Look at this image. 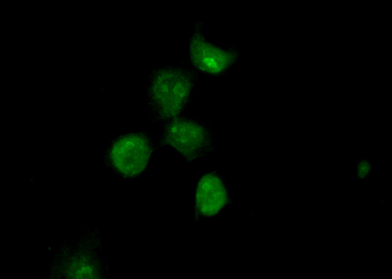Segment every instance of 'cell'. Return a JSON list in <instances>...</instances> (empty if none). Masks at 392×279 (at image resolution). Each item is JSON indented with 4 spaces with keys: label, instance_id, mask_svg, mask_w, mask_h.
Wrapping results in <instances>:
<instances>
[{
    "label": "cell",
    "instance_id": "5",
    "mask_svg": "<svg viewBox=\"0 0 392 279\" xmlns=\"http://www.w3.org/2000/svg\"><path fill=\"white\" fill-rule=\"evenodd\" d=\"M194 57L202 69L211 72H218L228 63L227 54L218 48L204 44L199 45Z\"/></svg>",
    "mask_w": 392,
    "mask_h": 279
},
{
    "label": "cell",
    "instance_id": "2",
    "mask_svg": "<svg viewBox=\"0 0 392 279\" xmlns=\"http://www.w3.org/2000/svg\"><path fill=\"white\" fill-rule=\"evenodd\" d=\"M149 140L140 133H128L112 144L109 156L114 168L126 177L138 175L146 168L150 158Z\"/></svg>",
    "mask_w": 392,
    "mask_h": 279
},
{
    "label": "cell",
    "instance_id": "1",
    "mask_svg": "<svg viewBox=\"0 0 392 279\" xmlns=\"http://www.w3.org/2000/svg\"><path fill=\"white\" fill-rule=\"evenodd\" d=\"M162 142L172 147L185 159L193 160L209 151L213 140L209 131L200 124L176 119L166 126Z\"/></svg>",
    "mask_w": 392,
    "mask_h": 279
},
{
    "label": "cell",
    "instance_id": "4",
    "mask_svg": "<svg viewBox=\"0 0 392 279\" xmlns=\"http://www.w3.org/2000/svg\"><path fill=\"white\" fill-rule=\"evenodd\" d=\"M226 199V189L220 178L213 174L202 177L196 193V206L201 213H216L223 207Z\"/></svg>",
    "mask_w": 392,
    "mask_h": 279
},
{
    "label": "cell",
    "instance_id": "3",
    "mask_svg": "<svg viewBox=\"0 0 392 279\" xmlns=\"http://www.w3.org/2000/svg\"><path fill=\"white\" fill-rule=\"evenodd\" d=\"M189 93V85L182 80H160L154 83L148 95L152 116L160 121L176 117L183 109Z\"/></svg>",
    "mask_w": 392,
    "mask_h": 279
},
{
    "label": "cell",
    "instance_id": "6",
    "mask_svg": "<svg viewBox=\"0 0 392 279\" xmlns=\"http://www.w3.org/2000/svg\"><path fill=\"white\" fill-rule=\"evenodd\" d=\"M371 168V163L368 160L360 161L356 167L358 177L360 179L367 178L370 174Z\"/></svg>",
    "mask_w": 392,
    "mask_h": 279
}]
</instances>
